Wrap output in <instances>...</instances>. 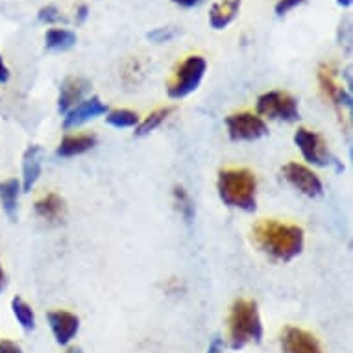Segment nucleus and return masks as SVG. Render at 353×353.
<instances>
[{
  "instance_id": "f257e3e1",
  "label": "nucleus",
  "mask_w": 353,
  "mask_h": 353,
  "mask_svg": "<svg viewBox=\"0 0 353 353\" xmlns=\"http://www.w3.org/2000/svg\"><path fill=\"white\" fill-rule=\"evenodd\" d=\"M255 244L276 261H292L303 250V230L274 219L259 220L252 230Z\"/></svg>"
},
{
  "instance_id": "f03ea898",
  "label": "nucleus",
  "mask_w": 353,
  "mask_h": 353,
  "mask_svg": "<svg viewBox=\"0 0 353 353\" xmlns=\"http://www.w3.org/2000/svg\"><path fill=\"white\" fill-rule=\"evenodd\" d=\"M216 189H219L220 200L226 203L228 208L241 209L246 213L255 211L257 180H255V174L250 172L248 168L220 170Z\"/></svg>"
},
{
  "instance_id": "7ed1b4c3",
  "label": "nucleus",
  "mask_w": 353,
  "mask_h": 353,
  "mask_svg": "<svg viewBox=\"0 0 353 353\" xmlns=\"http://www.w3.org/2000/svg\"><path fill=\"white\" fill-rule=\"evenodd\" d=\"M228 330H230V344L233 350H241L250 342H261L263 324H261L257 303L244 298L233 301L228 319Z\"/></svg>"
},
{
  "instance_id": "20e7f679",
  "label": "nucleus",
  "mask_w": 353,
  "mask_h": 353,
  "mask_svg": "<svg viewBox=\"0 0 353 353\" xmlns=\"http://www.w3.org/2000/svg\"><path fill=\"white\" fill-rule=\"evenodd\" d=\"M205 70H208V63L202 56H189L187 59H183L176 67L174 76L168 81V97L174 100H180L194 93L202 83Z\"/></svg>"
},
{
  "instance_id": "39448f33",
  "label": "nucleus",
  "mask_w": 353,
  "mask_h": 353,
  "mask_svg": "<svg viewBox=\"0 0 353 353\" xmlns=\"http://www.w3.org/2000/svg\"><path fill=\"white\" fill-rule=\"evenodd\" d=\"M257 113L272 121L294 122L300 119L298 102L292 94L285 91H268L257 99Z\"/></svg>"
},
{
  "instance_id": "423d86ee",
  "label": "nucleus",
  "mask_w": 353,
  "mask_h": 353,
  "mask_svg": "<svg viewBox=\"0 0 353 353\" xmlns=\"http://www.w3.org/2000/svg\"><path fill=\"white\" fill-rule=\"evenodd\" d=\"M228 135L232 141H257L268 134L267 122L263 117L254 115L250 111L233 113L226 119Z\"/></svg>"
},
{
  "instance_id": "0eeeda50",
  "label": "nucleus",
  "mask_w": 353,
  "mask_h": 353,
  "mask_svg": "<svg viewBox=\"0 0 353 353\" xmlns=\"http://www.w3.org/2000/svg\"><path fill=\"white\" fill-rule=\"evenodd\" d=\"M294 143L300 148L301 156L305 157L309 163L316 165V167H327L331 163H335V159L331 157L330 150H327L325 141L316 132L300 128L294 134Z\"/></svg>"
},
{
  "instance_id": "6e6552de",
  "label": "nucleus",
  "mask_w": 353,
  "mask_h": 353,
  "mask_svg": "<svg viewBox=\"0 0 353 353\" xmlns=\"http://www.w3.org/2000/svg\"><path fill=\"white\" fill-rule=\"evenodd\" d=\"M283 176L296 191H300L301 194L309 198L320 196L324 191V185L319 176L301 163H287L283 167Z\"/></svg>"
},
{
  "instance_id": "1a4fd4ad",
  "label": "nucleus",
  "mask_w": 353,
  "mask_h": 353,
  "mask_svg": "<svg viewBox=\"0 0 353 353\" xmlns=\"http://www.w3.org/2000/svg\"><path fill=\"white\" fill-rule=\"evenodd\" d=\"M281 347L283 353H324L319 339L309 331L289 325L281 335Z\"/></svg>"
},
{
  "instance_id": "9d476101",
  "label": "nucleus",
  "mask_w": 353,
  "mask_h": 353,
  "mask_svg": "<svg viewBox=\"0 0 353 353\" xmlns=\"http://www.w3.org/2000/svg\"><path fill=\"white\" fill-rule=\"evenodd\" d=\"M91 91V83L85 78L80 76H70L61 83L59 89V100H58V111L59 113H69L74 105H78L83 100L87 93Z\"/></svg>"
},
{
  "instance_id": "9b49d317",
  "label": "nucleus",
  "mask_w": 353,
  "mask_h": 353,
  "mask_svg": "<svg viewBox=\"0 0 353 353\" xmlns=\"http://www.w3.org/2000/svg\"><path fill=\"white\" fill-rule=\"evenodd\" d=\"M108 113V105L99 99V97H91V99L81 100L80 104L74 105L69 113H65L63 126L69 130V128H76L85 124V122L93 121L97 117L105 115Z\"/></svg>"
},
{
  "instance_id": "f8f14e48",
  "label": "nucleus",
  "mask_w": 353,
  "mask_h": 353,
  "mask_svg": "<svg viewBox=\"0 0 353 353\" xmlns=\"http://www.w3.org/2000/svg\"><path fill=\"white\" fill-rule=\"evenodd\" d=\"M48 324L54 333V339L61 346H67L80 330V319L69 311H52L48 313Z\"/></svg>"
},
{
  "instance_id": "ddd939ff",
  "label": "nucleus",
  "mask_w": 353,
  "mask_h": 353,
  "mask_svg": "<svg viewBox=\"0 0 353 353\" xmlns=\"http://www.w3.org/2000/svg\"><path fill=\"white\" fill-rule=\"evenodd\" d=\"M319 83L322 87V91L327 99L336 105H346L352 108V94L346 91L344 87L339 85L336 81V70L333 69V65H322L319 70Z\"/></svg>"
},
{
  "instance_id": "4468645a",
  "label": "nucleus",
  "mask_w": 353,
  "mask_h": 353,
  "mask_svg": "<svg viewBox=\"0 0 353 353\" xmlns=\"http://www.w3.org/2000/svg\"><path fill=\"white\" fill-rule=\"evenodd\" d=\"M35 214L48 224H61L67 216L65 200L56 192H48L35 202Z\"/></svg>"
},
{
  "instance_id": "2eb2a0df",
  "label": "nucleus",
  "mask_w": 353,
  "mask_h": 353,
  "mask_svg": "<svg viewBox=\"0 0 353 353\" xmlns=\"http://www.w3.org/2000/svg\"><path fill=\"white\" fill-rule=\"evenodd\" d=\"M43 170V150L39 146H30L23 156V189L32 191Z\"/></svg>"
},
{
  "instance_id": "dca6fc26",
  "label": "nucleus",
  "mask_w": 353,
  "mask_h": 353,
  "mask_svg": "<svg viewBox=\"0 0 353 353\" xmlns=\"http://www.w3.org/2000/svg\"><path fill=\"white\" fill-rule=\"evenodd\" d=\"M93 146H97V137L93 134H78V135H67L61 143H59L58 154L59 157H74L81 156L89 152Z\"/></svg>"
},
{
  "instance_id": "f3484780",
  "label": "nucleus",
  "mask_w": 353,
  "mask_h": 353,
  "mask_svg": "<svg viewBox=\"0 0 353 353\" xmlns=\"http://www.w3.org/2000/svg\"><path fill=\"white\" fill-rule=\"evenodd\" d=\"M241 10V0H222L216 2L209 12V23L214 30H224Z\"/></svg>"
},
{
  "instance_id": "a211bd4d",
  "label": "nucleus",
  "mask_w": 353,
  "mask_h": 353,
  "mask_svg": "<svg viewBox=\"0 0 353 353\" xmlns=\"http://www.w3.org/2000/svg\"><path fill=\"white\" fill-rule=\"evenodd\" d=\"M19 194H21V181H17L15 178H10L0 183V205L10 220L17 219Z\"/></svg>"
},
{
  "instance_id": "6ab92c4d",
  "label": "nucleus",
  "mask_w": 353,
  "mask_h": 353,
  "mask_svg": "<svg viewBox=\"0 0 353 353\" xmlns=\"http://www.w3.org/2000/svg\"><path fill=\"white\" fill-rule=\"evenodd\" d=\"M76 34L65 28H50L45 35V47L52 52H65L76 45Z\"/></svg>"
},
{
  "instance_id": "aec40b11",
  "label": "nucleus",
  "mask_w": 353,
  "mask_h": 353,
  "mask_svg": "<svg viewBox=\"0 0 353 353\" xmlns=\"http://www.w3.org/2000/svg\"><path fill=\"white\" fill-rule=\"evenodd\" d=\"M174 203H176V209L180 211V214L183 216L187 224H191L194 220V214H196V209H194V202H192L191 194L187 192L185 187L176 185L172 191Z\"/></svg>"
},
{
  "instance_id": "412c9836",
  "label": "nucleus",
  "mask_w": 353,
  "mask_h": 353,
  "mask_svg": "<svg viewBox=\"0 0 353 353\" xmlns=\"http://www.w3.org/2000/svg\"><path fill=\"white\" fill-rule=\"evenodd\" d=\"M12 311H13V316L17 320L21 327L24 331H32L35 327V314H34V309L23 300V298H19L15 296L12 300Z\"/></svg>"
},
{
  "instance_id": "4be33fe9",
  "label": "nucleus",
  "mask_w": 353,
  "mask_h": 353,
  "mask_svg": "<svg viewBox=\"0 0 353 353\" xmlns=\"http://www.w3.org/2000/svg\"><path fill=\"white\" fill-rule=\"evenodd\" d=\"M170 113H172V108H159V110L152 111L145 121L137 124V132H135V135L143 137V135H148L150 132H154L156 128H159L163 122L167 121V117L170 115Z\"/></svg>"
},
{
  "instance_id": "5701e85b",
  "label": "nucleus",
  "mask_w": 353,
  "mask_h": 353,
  "mask_svg": "<svg viewBox=\"0 0 353 353\" xmlns=\"http://www.w3.org/2000/svg\"><path fill=\"white\" fill-rule=\"evenodd\" d=\"M105 122L113 128H135L139 124V117H137L135 111L113 110L108 113Z\"/></svg>"
},
{
  "instance_id": "b1692460",
  "label": "nucleus",
  "mask_w": 353,
  "mask_h": 353,
  "mask_svg": "<svg viewBox=\"0 0 353 353\" xmlns=\"http://www.w3.org/2000/svg\"><path fill=\"white\" fill-rule=\"evenodd\" d=\"M146 37L152 41V43H168L170 39L176 37V30L174 28H156L146 34Z\"/></svg>"
},
{
  "instance_id": "393cba45",
  "label": "nucleus",
  "mask_w": 353,
  "mask_h": 353,
  "mask_svg": "<svg viewBox=\"0 0 353 353\" xmlns=\"http://www.w3.org/2000/svg\"><path fill=\"white\" fill-rule=\"evenodd\" d=\"M37 19H39V23L45 24H52L56 21H59V10L52 4H48V6H43L37 13Z\"/></svg>"
},
{
  "instance_id": "a878e982",
  "label": "nucleus",
  "mask_w": 353,
  "mask_h": 353,
  "mask_svg": "<svg viewBox=\"0 0 353 353\" xmlns=\"http://www.w3.org/2000/svg\"><path fill=\"white\" fill-rule=\"evenodd\" d=\"M305 0H279L278 4H276V15L279 17H283L289 12H292L294 8H298L300 4H303Z\"/></svg>"
},
{
  "instance_id": "bb28decb",
  "label": "nucleus",
  "mask_w": 353,
  "mask_h": 353,
  "mask_svg": "<svg viewBox=\"0 0 353 353\" xmlns=\"http://www.w3.org/2000/svg\"><path fill=\"white\" fill-rule=\"evenodd\" d=\"M0 353H23V350H21V346H19L17 342L2 339V341H0Z\"/></svg>"
},
{
  "instance_id": "cd10ccee",
  "label": "nucleus",
  "mask_w": 353,
  "mask_h": 353,
  "mask_svg": "<svg viewBox=\"0 0 353 353\" xmlns=\"http://www.w3.org/2000/svg\"><path fill=\"white\" fill-rule=\"evenodd\" d=\"M172 2H174V4H176V6L187 8V10H189V8L200 6V4H203L205 0H172Z\"/></svg>"
},
{
  "instance_id": "c85d7f7f",
  "label": "nucleus",
  "mask_w": 353,
  "mask_h": 353,
  "mask_svg": "<svg viewBox=\"0 0 353 353\" xmlns=\"http://www.w3.org/2000/svg\"><path fill=\"white\" fill-rule=\"evenodd\" d=\"M208 353H224V342L220 339H213V342L208 347Z\"/></svg>"
},
{
  "instance_id": "c756f323",
  "label": "nucleus",
  "mask_w": 353,
  "mask_h": 353,
  "mask_svg": "<svg viewBox=\"0 0 353 353\" xmlns=\"http://www.w3.org/2000/svg\"><path fill=\"white\" fill-rule=\"evenodd\" d=\"M8 80H10V69H8L4 59L0 56V83H6Z\"/></svg>"
},
{
  "instance_id": "7c9ffc66",
  "label": "nucleus",
  "mask_w": 353,
  "mask_h": 353,
  "mask_svg": "<svg viewBox=\"0 0 353 353\" xmlns=\"http://www.w3.org/2000/svg\"><path fill=\"white\" fill-rule=\"evenodd\" d=\"M87 15H89V8H87L85 4H81V6L78 8V13H76V21H78V23H83L87 19Z\"/></svg>"
},
{
  "instance_id": "2f4dec72",
  "label": "nucleus",
  "mask_w": 353,
  "mask_h": 353,
  "mask_svg": "<svg viewBox=\"0 0 353 353\" xmlns=\"http://www.w3.org/2000/svg\"><path fill=\"white\" fill-rule=\"evenodd\" d=\"M4 287H6V274H4V270H2V265H0V292L4 290Z\"/></svg>"
},
{
  "instance_id": "473e14b6",
  "label": "nucleus",
  "mask_w": 353,
  "mask_h": 353,
  "mask_svg": "<svg viewBox=\"0 0 353 353\" xmlns=\"http://www.w3.org/2000/svg\"><path fill=\"white\" fill-rule=\"evenodd\" d=\"M336 4L342 8H350L353 4V0H336Z\"/></svg>"
},
{
  "instance_id": "72a5a7b5",
  "label": "nucleus",
  "mask_w": 353,
  "mask_h": 353,
  "mask_svg": "<svg viewBox=\"0 0 353 353\" xmlns=\"http://www.w3.org/2000/svg\"><path fill=\"white\" fill-rule=\"evenodd\" d=\"M67 353H81V350H80V347H72V350H69Z\"/></svg>"
}]
</instances>
